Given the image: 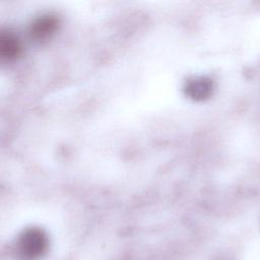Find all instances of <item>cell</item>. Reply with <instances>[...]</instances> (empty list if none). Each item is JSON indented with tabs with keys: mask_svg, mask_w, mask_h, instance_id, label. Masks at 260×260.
I'll return each mask as SVG.
<instances>
[{
	"mask_svg": "<svg viewBox=\"0 0 260 260\" xmlns=\"http://www.w3.org/2000/svg\"><path fill=\"white\" fill-rule=\"evenodd\" d=\"M17 44L15 43V40L8 37L2 38L0 41V50L5 56H13L16 54L17 51Z\"/></svg>",
	"mask_w": 260,
	"mask_h": 260,
	"instance_id": "obj_3",
	"label": "cell"
},
{
	"mask_svg": "<svg viewBox=\"0 0 260 260\" xmlns=\"http://www.w3.org/2000/svg\"><path fill=\"white\" fill-rule=\"evenodd\" d=\"M17 254L23 260H36L42 257L48 249V238L45 232L38 228L25 230L17 241Z\"/></svg>",
	"mask_w": 260,
	"mask_h": 260,
	"instance_id": "obj_1",
	"label": "cell"
},
{
	"mask_svg": "<svg viewBox=\"0 0 260 260\" xmlns=\"http://www.w3.org/2000/svg\"><path fill=\"white\" fill-rule=\"evenodd\" d=\"M212 89L211 81L208 79H199L192 83L191 92L192 95L198 99H203L209 95Z\"/></svg>",
	"mask_w": 260,
	"mask_h": 260,
	"instance_id": "obj_2",
	"label": "cell"
}]
</instances>
